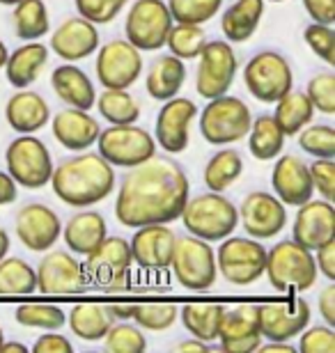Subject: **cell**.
<instances>
[{
  "instance_id": "cell-5",
  "label": "cell",
  "mask_w": 335,
  "mask_h": 353,
  "mask_svg": "<svg viewBox=\"0 0 335 353\" xmlns=\"http://www.w3.org/2000/svg\"><path fill=\"white\" fill-rule=\"evenodd\" d=\"M253 112L239 97L220 94L207 101L200 112V133L209 145H232L248 136Z\"/></svg>"
},
{
  "instance_id": "cell-42",
  "label": "cell",
  "mask_w": 335,
  "mask_h": 353,
  "mask_svg": "<svg viewBox=\"0 0 335 353\" xmlns=\"http://www.w3.org/2000/svg\"><path fill=\"white\" fill-rule=\"evenodd\" d=\"M166 5L175 23L202 26L216 17L223 0H168Z\"/></svg>"
},
{
  "instance_id": "cell-45",
  "label": "cell",
  "mask_w": 335,
  "mask_h": 353,
  "mask_svg": "<svg viewBox=\"0 0 335 353\" xmlns=\"http://www.w3.org/2000/svg\"><path fill=\"white\" fill-rule=\"evenodd\" d=\"M104 347L111 353H142L147 349V340L142 335V328L135 323H115L104 335Z\"/></svg>"
},
{
  "instance_id": "cell-56",
  "label": "cell",
  "mask_w": 335,
  "mask_h": 353,
  "mask_svg": "<svg viewBox=\"0 0 335 353\" xmlns=\"http://www.w3.org/2000/svg\"><path fill=\"white\" fill-rule=\"evenodd\" d=\"M106 310H108V314L113 316V319L126 321L133 316L135 305H131V303H113V305H106Z\"/></svg>"
},
{
  "instance_id": "cell-44",
  "label": "cell",
  "mask_w": 335,
  "mask_h": 353,
  "mask_svg": "<svg viewBox=\"0 0 335 353\" xmlns=\"http://www.w3.org/2000/svg\"><path fill=\"white\" fill-rule=\"evenodd\" d=\"M298 136V147L315 159H335V129L331 124H308Z\"/></svg>"
},
{
  "instance_id": "cell-48",
  "label": "cell",
  "mask_w": 335,
  "mask_h": 353,
  "mask_svg": "<svg viewBox=\"0 0 335 353\" xmlns=\"http://www.w3.org/2000/svg\"><path fill=\"white\" fill-rule=\"evenodd\" d=\"M129 0H76L78 17L92 21L95 26L111 23Z\"/></svg>"
},
{
  "instance_id": "cell-59",
  "label": "cell",
  "mask_w": 335,
  "mask_h": 353,
  "mask_svg": "<svg viewBox=\"0 0 335 353\" xmlns=\"http://www.w3.org/2000/svg\"><path fill=\"white\" fill-rule=\"evenodd\" d=\"M0 351L3 353H28V347L23 342H3L0 344Z\"/></svg>"
},
{
  "instance_id": "cell-39",
  "label": "cell",
  "mask_w": 335,
  "mask_h": 353,
  "mask_svg": "<svg viewBox=\"0 0 335 353\" xmlns=\"http://www.w3.org/2000/svg\"><path fill=\"white\" fill-rule=\"evenodd\" d=\"M37 292V273L21 257L0 259V296H28Z\"/></svg>"
},
{
  "instance_id": "cell-35",
  "label": "cell",
  "mask_w": 335,
  "mask_h": 353,
  "mask_svg": "<svg viewBox=\"0 0 335 353\" xmlns=\"http://www.w3.org/2000/svg\"><path fill=\"white\" fill-rule=\"evenodd\" d=\"M12 26L14 34L23 41L41 39L51 30V21H48V10L44 0H19L12 5Z\"/></svg>"
},
{
  "instance_id": "cell-3",
  "label": "cell",
  "mask_w": 335,
  "mask_h": 353,
  "mask_svg": "<svg viewBox=\"0 0 335 353\" xmlns=\"http://www.w3.org/2000/svg\"><path fill=\"white\" fill-rule=\"evenodd\" d=\"M180 221L189 230V234L202 239L207 243H216L239 228V211L237 204L227 200L223 193L207 190L202 195L186 200Z\"/></svg>"
},
{
  "instance_id": "cell-21",
  "label": "cell",
  "mask_w": 335,
  "mask_h": 353,
  "mask_svg": "<svg viewBox=\"0 0 335 353\" xmlns=\"http://www.w3.org/2000/svg\"><path fill=\"white\" fill-rule=\"evenodd\" d=\"M220 349L230 353H251L262 344L260 330V305L246 303L232 310H225L223 323L218 330Z\"/></svg>"
},
{
  "instance_id": "cell-41",
  "label": "cell",
  "mask_w": 335,
  "mask_h": 353,
  "mask_svg": "<svg viewBox=\"0 0 335 353\" xmlns=\"http://www.w3.org/2000/svg\"><path fill=\"white\" fill-rule=\"evenodd\" d=\"M204 44H207L204 28L193 23H173L166 37V46L170 48V53L177 55L180 60H195Z\"/></svg>"
},
{
  "instance_id": "cell-49",
  "label": "cell",
  "mask_w": 335,
  "mask_h": 353,
  "mask_svg": "<svg viewBox=\"0 0 335 353\" xmlns=\"http://www.w3.org/2000/svg\"><path fill=\"white\" fill-rule=\"evenodd\" d=\"M301 353H335V330L331 326H312L303 328L298 335V347Z\"/></svg>"
},
{
  "instance_id": "cell-28",
  "label": "cell",
  "mask_w": 335,
  "mask_h": 353,
  "mask_svg": "<svg viewBox=\"0 0 335 353\" xmlns=\"http://www.w3.org/2000/svg\"><path fill=\"white\" fill-rule=\"evenodd\" d=\"M51 88L62 101L71 108L90 110L97 101V90L95 83L81 67H76L74 62H65V65L55 67L51 74Z\"/></svg>"
},
{
  "instance_id": "cell-16",
  "label": "cell",
  "mask_w": 335,
  "mask_h": 353,
  "mask_svg": "<svg viewBox=\"0 0 335 353\" xmlns=\"http://www.w3.org/2000/svg\"><path fill=\"white\" fill-rule=\"evenodd\" d=\"M198 115V105L186 97H173L156 115L154 140L168 154H182L191 143V122Z\"/></svg>"
},
{
  "instance_id": "cell-9",
  "label": "cell",
  "mask_w": 335,
  "mask_h": 353,
  "mask_svg": "<svg viewBox=\"0 0 335 353\" xmlns=\"http://www.w3.org/2000/svg\"><path fill=\"white\" fill-rule=\"evenodd\" d=\"M97 147L99 157L113 168H135L156 154L152 133L135 124H111L106 131H99Z\"/></svg>"
},
{
  "instance_id": "cell-13",
  "label": "cell",
  "mask_w": 335,
  "mask_h": 353,
  "mask_svg": "<svg viewBox=\"0 0 335 353\" xmlns=\"http://www.w3.org/2000/svg\"><path fill=\"white\" fill-rule=\"evenodd\" d=\"M195 90L204 99L227 94L237 76V53L230 41H207L198 55Z\"/></svg>"
},
{
  "instance_id": "cell-1",
  "label": "cell",
  "mask_w": 335,
  "mask_h": 353,
  "mask_svg": "<svg viewBox=\"0 0 335 353\" xmlns=\"http://www.w3.org/2000/svg\"><path fill=\"white\" fill-rule=\"evenodd\" d=\"M189 176L170 157H154L129 168L117 188L115 218L124 228L180 221L189 200Z\"/></svg>"
},
{
  "instance_id": "cell-50",
  "label": "cell",
  "mask_w": 335,
  "mask_h": 353,
  "mask_svg": "<svg viewBox=\"0 0 335 353\" xmlns=\"http://www.w3.org/2000/svg\"><path fill=\"white\" fill-rule=\"evenodd\" d=\"M312 186L324 200H335V159H315L308 165Z\"/></svg>"
},
{
  "instance_id": "cell-60",
  "label": "cell",
  "mask_w": 335,
  "mask_h": 353,
  "mask_svg": "<svg viewBox=\"0 0 335 353\" xmlns=\"http://www.w3.org/2000/svg\"><path fill=\"white\" fill-rule=\"evenodd\" d=\"M10 252V234L5 232V228H0V259Z\"/></svg>"
},
{
  "instance_id": "cell-54",
  "label": "cell",
  "mask_w": 335,
  "mask_h": 353,
  "mask_svg": "<svg viewBox=\"0 0 335 353\" xmlns=\"http://www.w3.org/2000/svg\"><path fill=\"white\" fill-rule=\"evenodd\" d=\"M317 310H319V314H322L326 326L335 328V285H333V282H329V285L319 292Z\"/></svg>"
},
{
  "instance_id": "cell-27",
  "label": "cell",
  "mask_w": 335,
  "mask_h": 353,
  "mask_svg": "<svg viewBox=\"0 0 335 353\" xmlns=\"http://www.w3.org/2000/svg\"><path fill=\"white\" fill-rule=\"evenodd\" d=\"M60 236L65 239L69 252L85 257L108 236V225H106V218L99 211L83 209L62 225Z\"/></svg>"
},
{
  "instance_id": "cell-30",
  "label": "cell",
  "mask_w": 335,
  "mask_h": 353,
  "mask_svg": "<svg viewBox=\"0 0 335 353\" xmlns=\"http://www.w3.org/2000/svg\"><path fill=\"white\" fill-rule=\"evenodd\" d=\"M265 17V0H234L220 19V30L232 44H244L258 32Z\"/></svg>"
},
{
  "instance_id": "cell-57",
  "label": "cell",
  "mask_w": 335,
  "mask_h": 353,
  "mask_svg": "<svg viewBox=\"0 0 335 353\" xmlns=\"http://www.w3.org/2000/svg\"><path fill=\"white\" fill-rule=\"evenodd\" d=\"M258 351H262V353H271V351H278V353H296L298 349L291 347L289 342H274V340H269V344H260Z\"/></svg>"
},
{
  "instance_id": "cell-62",
  "label": "cell",
  "mask_w": 335,
  "mask_h": 353,
  "mask_svg": "<svg viewBox=\"0 0 335 353\" xmlns=\"http://www.w3.org/2000/svg\"><path fill=\"white\" fill-rule=\"evenodd\" d=\"M19 0H0V5H17Z\"/></svg>"
},
{
  "instance_id": "cell-2",
  "label": "cell",
  "mask_w": 335,
  "mask_h": 353,
  "mask_svg": "<svg viewBox=\"0 0 335 353\" xmlns=\"http://www.w3.org/2000/svg\"><path fill=\"white\" fill-rule=\"evenodd\" d=\"M48 183L67 207H95L115 190V168L97 152L85 150L53 168Z\"/></svg>"
},
{
  "instance_id": "cell-11",
  "label": "cell",
  "mask_w": 335,
  "mask_h": 353,
  "mask_svg": "<svg viewBox=\"0 0 335 353\" xmlns=\"http://www.w3.org/2000/svg\"><path fill=\"white\" fill-rule=\"evenodd\" d=\"M173 17L163 0H135L124 21L126 41L138 51H159L166 46V37L173 28Z\"/></svg>"
},
{
  "instance_id": "cell-38",
  "label": "cell",
  "mask_w": 335,
  "mask_h": 353,
  "mask_svg": "<svg viewBox=\"0 0 335 353\" xmlns=\"http://www.w3.org/2000/svg\"><path fill=\"white\" fill-rule=\"evenodd\" d=\"M95 103L99 115L108 124H135L140 117V103L138 99H133V94H129V90L104 88Z\"/></svg>"
},
{
  "instance_id": "cell-58",
  "label": "cell",
  "mask_w": 335,
  "mask_h": 353,
  "mask_svg": "<svg viewBox=\"0 0 335 353\" xmlns=\"http://www.w3.org/2000/svg\"><path fill=\"white\" fill-rule=\"evenodd\" d=\"M175 351H180V353H186V351H209V344L207 342H202V340H184V342H180L175 347Z\"/></svg>"
},
{
  "instance_id": "cell-14",
  "label": "cell",
  "mask_w": 335,
  "mask_h": 353,
  "mask_svg": "<svg viewBox=\"0 0 335 353\" xmlns=\"http://www.w3.org/2000/svg\"><path fill=\"white\" fill-rule=\"evenodd\" d=\"M97 81L111 90H129L142 74V55L131 41L113 39L97 48Z\"/></svg>"
},
{
  "instance_id": "cell-47",
  "label": "cell",
  "mask_w": 335,
  "mask_h": 353,
  "mask_svg": "<svg viewBox=\"0 0 335 353\" xmlns=\"http://www.w3.org/2000/svg\"><path fill=\"white\" fill-rule=\"evenodd\" d=\"M303 41L317 58H322L326 65H335V30L326 23H310L303 30Z\"/></svg>"
},
{
  "instance_id": "cell-46",
  "label": "cell",
  "mask_w": 335,
  "mask_h": 353,
  "mask_svg": "<svg viewBox=\"0 0 335 353\" xmlns=\"http://www.w3.org/2000/svg\"><path fill=\"white\" fill-rule=\"evenodd\" d=\"M308 94L312 108L322 115H335V74L333 72H319L312 76L308 83Z\"/></svg>"
},
{
  "instance_id": "cell-32",
  "label": "cell",
  "mask_w": 335,
  "mask_h": 353,
  "mask_svg": "<svg viewBox=\"0 0 335 353\" xmlns=\"http://www.w3.org/2000/svg\"><path fill=\"white\" fill-rule=\"evenodd\" d=\"M177 316H180L184 328L195 340L211 344L218 340V330L220 323H223L225 307L220 303H189V305L182 307V312Z\"/></svg>"
},
{
  "instance_id": "cell-40",
  "label": "cell",
  "mask_w": 335,
  "mask_h": 353,
  "mask_svg": "<svg viewBox=\"0 0 335 353\" xmlns=\"http://www.w3.org/2000/svg\"><path fill=\"white\" fill-rule=\"evenodd\" d=\"M19 326L37 328V330H60L67 323L65 310L58 305H48V303H26L19 305L14 312Z\"/></svg>"
},
{
  "instance_id": "cell-19",
  "label": "cell",
  "mask_w": 335,
  "mask_h": 353,
  "mask_svg": "<svg viewBox=\"0 0 335 353\" xmlns=\"http://www.w3.org/2000/svg\"><path fill=\"white\" fill-rule=\"evenodd\" d=\"M17 236L32 252L51 250L62 234V221L51 207L39 202L26 204L17 214Z\"/></svg>"
},
{
  "instance_id": "cell-31",
  "label": "cell",
  "mask_w": 335,
  "mask_h": 353,
  "mask_svg": "<svg viewBox=\"0 0 335 353\" xmlns=\"http://www.w3.org/2000/svg\"><path fill=\"white\" fill-rule=\"evenodd\" d=\"M184 79H186V65H184V60L168 53L156 58L154 65L149 67L145 88L149 92V97L156 99V101H168V99L180 94Z\"/></svg>"
},
{
  "instance_id": "cell-52",
  "label": "cell",
  "mask_w": 335,
  "mask_h": 353,
  "mask_svg": "<svg viewBox=\"0 0 335 353\" xmlns=\"http://www.w3.org/2000/svg\"><path fill=\"white\" fill-rule=\"evenodd\" d=\"M312 255H315L317 271L322 273L329 282H333L335 280V239L326 241L324 245H319Z\"/></svg>"
},
{
  "instance_id": "cell-37",
  "label": "cell",
  "mask_w": 335,
  "mask_h": 353,
  "mask_svg": "<svg viewBox=\"0 0 335 353\" xmlns=\"http://www.w3.org/2000/svg\"><path fill=\"white\" fill-rule=\"evenodd\" d=\"M241 172H244V159H241V154L237 150H220L207 161L202 179L209 190L223 193L225 188H230L239 179Z\"/></svg>"
},
{
  "instance_id": "cell-6",
  "label": "cell",
  "mask_w": 335,
  "mask_h": 353,
  "mask_svg": "<svg viewBox=\"0 0 335 353\" xmlns=\"http://www.w3.org/2000/svg\"><path fill=\"white\" fill-rule=\"evenodd\" d=\"M7 174L17 181V186L28 190H39L51 181L53 159L48 147L32 133H21L14 138L5 152Z\"/></svg>"
},
{
  "instance_id": "cell-12",
  "label": "cell",
  "mask_w": 335,
  "mask_h": 353,
  "mask_svg": "<svg viewBox=\"0 0 335 353\" xmlns=\"http://www.w3.org/2000/svg\"><path fill=\"white\" fill-rule=\"evenodd\" d=\"M133 266L129 241L122 236H106L95 250L85 255L83 271L90 285L106 292L119 289Z\"/></svg>"
},
{
  "instance_id": "cell-61",
  "label": "cell",
  "mask_w": 335,
  "mask_h": 353,
  "mask_svg": "<svg viewBox=\"0 0 335 353\" xmlns=\"http://www.w3.org/2000/svg\"><path fill=\"white\" fill-rule=\"evenodd\" d=\"M7 55H10V51H7V46H5V41L0 39V69L5 67V62H7Z\"/></svg>"
},
{
  "instance_id": "cell-25",
  "label": "cell",
  "mask_w": 335,
  "mask_h": 353,
  "mask_svg": "<svg viewBox=\"0 0 335 353\" xmlns=\"http://www.w3.org/2000/svg\"><path fill=\"white\" fill-rule=\"evenodd\" d=\"M53 138L69 152H85L97 143L102 126L90 110L65 108L58 115H53Z\"/></svg>"
},
{
  "instance_id": "cell-29",
  "label": "cell",
  "mask_w": 335,
  "mask_h": 353,
  "mask_svg": "<svg viewBox=\"0 0 335 353\" xmlns=\"http://www.w3.org/2000/svg\"><path fill=\"white\" fill-rule=\"evenodd\" d=\"M48 62V48L41 41H28V44L19 46L17 51H12L7 55L5 62V74L10 85L17 90H23L28 85H32L37 81V76Z\"/></svg>"
},
{
  "instance_id": "cell-55",
  "label": "cell",
  "mask_w": 335,
  "mask_h": 353,
  "mask_svg": "<svg viewBox=\"0 0 335 353\" xmlns=\"http://www.w3.org/2000/svg\"><path fill=\"white\" fill-rule=\"evenodd\" d=\"M17 195H19L17 181L5 170H0V207H7V204L17 202Z\"/></svg>"
},
{
  "instance_id": "cell-8",
  "label": "cell",
  "mask_w": 335,
  "mask_h": 353,
  "mask_svg": "<svg viewBox=\"0 0 335 353\" xmlns=\"http://www.w3.org/2000/svg\"><path fill=\"white\" fill-rule=\"evenodd\" d=\"M267 248L253 236H225L216 250V268L230 285L248 287L265 275Z\"/></svg>"
},
{
  "instance_id": "cell-20",
  "label": "cell",
  "mask_w": 335,
  "mask_h": 353,
  "mask_svg": "<svg viewBox=\"0 0 335 353\" xmlns=\"http://www.w3.org/2000/svg\"><path fill=\"white\" fill-rule=\"evenodd\" d=\"M177 234L166 223L142 225L135 228L133 239L129 241L131 259L145 271H166L173 259Z\"/></svg>"
},
{
  "instance_id": "cell-34",
  "label": "cell",
  "mask_w": 335,
  "mask_h": 353,
  "mask_svg": "<svg viewBox=\"0 0 335 353\" xmlns=\"http://www.w3.org/2000/svg\"><path fill=\"white\" fill-rule=\"evenodd\" d=\"M312 117H315V108H312L305 92L289 90L287 94L276 101L274 119L285 136H296L303 126L312 122Z\"/></svg>"
},
{
  "instance_id": "cell-17",
  "label": "cell",
  "mask_w": 335,
  "mask_h": 353,
  "mask_svg": "<svg viewBox=\"0 0 335 353\" xmlns=\"http://www.w3.org/2000/svg\"><path fill=\"white\" fill-rule=\"evenodd\" d=\"M310 326V305L296 294H289L283 303H267L260 305V330L265 340L289 342Z\"/></svg>"
},
{
  "instance_id": "cell-26",
  "label": "cell",
  "mask_w": 335,
  "mask_h": 353,
  "mask_svg": "<svg viewBox=\"0 0 335 353\" xmlns=\"http://www.w3.org/2000/svg\"><path fill=\"white\" fill-rule=\"evenodd\" d=\"M5 119L17 133H37L51 119V108L44 101V97L23 88L10 97L5 105Z\"/></svg>"
},
{
  "instance_id": "cell-36",
  "label": "cell",
  "mask_w": 335,
  "mask_h": 353,
  "mask_svg": "<svg viewBox=\"0 0 335 353\" xmlns=\"http://www.w3.org/2000/svg\"><path fill=\"white\" fill-rule=\"evenodd\" d=\"M285 133L276 124L274 115H260L253 119L251 129H248V150L258 161H274L280 157L285 147Z\"/></svg>"
},
{
  "instance_id": "cell-51",
  "label": "cell",
  "mask_w": 335,
  "mask_h": 353,
  "mask_svg": "<svg viewBox=\"0 0 335 353\" xmlns=\"http://www.w3.org/2000/svg\"><path fill=\"white\" fill-rule=\"evenodd\" d=\"M32 353H74V344H71L65 335L55 333V330H46V335L37 337V342L30 347Z\"/></svg>"
},
{
  "instance_id": "cell-53",
  "label": "cell",
  "mask_w": 335,
  "mask_h": 353,
  "mask_svg": "<svg viewBox=\"0 0 335 353\" xmlns=\"http://www.w3.org/2000/svg\"><path fill=\"white\" fill-rule=\"evenodd\" d=\"M303 7L315 23H335V0H303Z\"/></svg>"
},
{
  "instance_id": "cell-4",
  "label": "cell",
  "mask_w": 335,
  "mask_h": 353,
  "mask_svg": "<svg viewBox=\"0 0 335 353\" xmlns=\"http://www.w3.org/2000/svg\"><path fill=\"white\" fill-rule=\"evenodd\" d=\"M265 275L269 278L271 287L278 292L303 294L315 287L319 271L312 250L289 239V241H280L267 250Z\"/></svg>"
},
{
  "instance_id": "cell-24",
  "label": "cell",
  "mask_w": 335,
  "mask_h": 353,
  "mask_svg": "<svg viewBox=\"0 0 335 353\" xmlns=\"http://www.w3.org/2000/svg\"><path fill=\"white\" fill-rule=\"evenodd\" d=\"M99 30L92 21L83 17H71L62 21L60 28L51 34V51L60 60L81 62L97 53L99 48Z\"/></svg>"
},
{
  "instance_id": "cell-10",
  "label": "cell",
  "mask_w": 335,
  "mask_h": 353,
  "mask_svg": "<svg viewBox=\"0 0 335 353\" xmlns=\"http://www.w3.org/2000/svg\"><path fill=\"white\" fill-rule=\"evenodd\" d=\"M244 83L251 97L262 103H276L294 85V74L287 58L278 51L255 53L244 67Z\"/></svg>"
},
{
  "instance_id": "cell-63",
  "label": "cell",
  "mask_w": 335,
  "mask_h": 353,
  "mask_svg": "<svg viewBox=\"0 0 335 353\" xmlns=\"http://www.w3.org/2000/svg\"><path fill=\"white\" fill-rule=\"evenodd\" d=\"M5 342V335H3V326H0V344Z\"/></svg>"
},
{
  "instance_id": "cell-22",
  "label": "cell",
  "mask_w": 335,
  "mask_h": 353,
  "mask_svg": "<svg viewBox=\"0 0 335 353\" xmlns=\"http://www.w3.org/2000/svg\"><path fill=\"white\" fill-rule=\"evenodd\" d=\"M294 228H291V236L303 248L315 252L319 245L335 239V209L329 200H310L296 207Z\"/></svg>"
},
{
  "instance_id": "cell-15",
  "label": "cell",
  "mask_w": 335,
  "mask_h": 353,
  "mask_svg": "<svg viewBox=\"0 0 335 353\" xmlns=\"http://www.w3.org/2000/svg\"><path fill=\"white\" fill-rule=\"evenodd\" d=\"M237 211L239 223L244 225L246 234L258 239V241L276 239L287 225V207L267 190L248 193L244 202H241V207H237Z\"/></svg>"
},
{
  "instance_id": "cell-23",
  "label": "cell",
  "mask_w": 335,
  "mask_h": 353,
  "mask_svg": "<svg viewBox=\"0 0 335 353\" xmlns=\"http://www.w3.org/2000/svg\"><path fill=\"white\" fill-rule=\"evenodd\" d=\"M271 186H274L276 197L285 207H301L315 193L308 163L303 159L294 157V154L276 157L274 172H271Z\"/></svg>"
},
{
  "instance_id": "cell-33",
  "label": "cell",
  "mask_w": 335,
  "mask_h": 353,
  "mask_svg": "<svg viewBox=\"0 0 335 353\" xmlns=\"http://www.w3.org/2000/svg\"><path fill=\"white\" fill-rule=\"evenodd\" d=\"M113 321L115 319L108 314L106 305H99V303H81V305H74L67 316L71 333L78 335L85 342H102L104 335L108 333V328L113 326Z\"/></svg>"
},
{
  "instance_id": "cell-7",
  "label": "cell",
  "mask_w": 335,
  "mask_h": 353,
  "mask_svg": "<svg viewBox=\"0 0 335 353\" xmlns=\"http://www.w3.org/2000/svg\"><path fill=\"white\" fill-rule=\"evenodd\" d=\"M170 268L175 273V280L189 292H207L213 287L218 275L216 252L209 243L193 234L177 236Z\"/></svg>"
},
{
  "instance_id": "cell-43",
  "label": "cell",
  "mask_w": 335,
  "mask_h": 353,
  "mask_svg": "<svg viewBox=\"0 0 335 353\" xmlns=\"http://www.w3.org/2000/svg\"><path fill=\"white\" fill-rule=\"evenodd\" d=\"M177 310L173 303H140L133 310L131 319L135 321V326H140L142 330H152V333H161L175 326L177 321Z\"/></svg>"
},
{
  "instance_id": "cell-64",
  "label": "cell",
  "mask_w": 335,
  "mask_h": 353,
  "mask_svg": "<svg viewBox=\"0 0 335 353\" xmlns=\"http://www.w3.org/2000/svg\"><path fill=\"white\" fill-rule=\"evenodd\" d=\"M271 3H283V0H271Z\"/></svg>"
},
{
  "instance_id": "cell-18",
  "label": "cell",
  "mask_w": 335,
  "mask_h": 353,
  "mask_svg": "<svg viewBox=\"0 0 335 353\" xmlns=\"http://www.w3.org/2000/svg\"><path fill=\"white\" fill-rule=\"evenodd\" d=\"M48 252V250H46ZM37 292L41 294H81L88 287L83 262H78L74 252L51 250L37 266Z\"/></svg>"
}]
</instances>
